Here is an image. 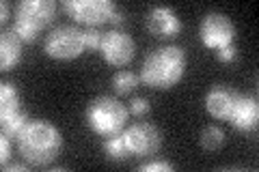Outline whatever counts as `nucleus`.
<instances>
[{"instance_id":"16","label":"nucleus","mask_w":259,"mask_h":172,"mask_svg":"<svg viewBox=\"0 0 259 172\" xmlns=\"http://www.w3.org/2000/svg\"><path fill=\"white\" fill-rule=\"evenodd\" d=\"M199 142L207 151H218L225 144V132L218 125H207L199 136Z\"/></svg>"},{"instance_id":"21","label":"nucleus","mask_w":259,"mask_h":172,"mask_svg":"<svg viewBox=\"0 0 259 172\" xmlns=\"http://www.w3.org/2000/svg\"><path fill=\"white\" fill-rule=\"evenodd\" d=\"M216 56L221 61H225V63H231V61L238 59V50H236V45H233V43H229V45H225V47H218Z\"/></svg>"},{"instance_id":"9","label":"nucleus","mask_w":259,"mask_h":172,"mask_svg":"<svg viewBox=\"0 0 259 172\" xmlns=\"http://www.w3.org/2000/svg\"><path fill=\"white\" fill-rule=\"evenodd\" d=\"M100 52H102L106 63L115 65V67H125V65L136 56V43L125 30L112 28L108 32H104L102 43H100Z\"/></svg>"},{"instance_id":"13","label":"nucleus","mask_w":259,"mask_h":172,"mask_svg":"<svg viewBox=\"0 0 259 172\" xmlns=\"http://www.w3.org/2000/svg\"><path fill=\"white\" fill-rule=\"evenodd\" d=\"M22 61V39L13 30H5L0 37V69L9 71Z\"/></svg>"},{"instance_id":"12","label":"nucleus","mask_w":259,"mask_h":172,"mask_svg":"<svg viewBox=\"0 0 259 172\" xmlns=\"http://www.w3.org/2000/svg\"><path fill=\"white\" fill-rule=\"evenodd\" d=\"M259 121V105L257 99L250 95H240V101L233 110L229 123L233 127L242 129V132H248V129H255Z\"/></svg>"},{"instance_id":"22","label":"nucleus","mask_w":259,"mask_h":172,"mask_svg":"<svg viewBox=\"0 0 259 172\" xmlns=\"http://www.w3.org/2000/svg\"><path fill=\"white\" fill-rule=\"evenodd\" d=\"M11 157V144H9V136L0 138V163L7 166V159Z\"/></svg>"},{"instance_id":"2","label":"nucleus","mask_w":259,"mask_h":172,"mask_svg":"<svg viewBox=\"0 0 259 172\" xmlns=\"http://www.w3.org/2000/svg\"><path fill=\"white\" fill-rule=\"evenodd\" d=\"M186 50L180 45H162L143 63L141 80L156 91H168L186 73Z\"/></svg>"},{"instance_id":"10","label":"nucleus","mask_w":259,"mask_h":172,"mask_svg":"<svg viewBox=\"0 0 259 172\" xmlns=\"http://www.w3.org/2000/svg\"><path fill=\"white\" fill-rule=\"evenodd\" d=\"M238 101H240V93L233 86L216 84L209 88L205 95V110L209 112V117H214L216 121H229Z\"/></svg>"},{"instance_id":"1","label":"nucleus","mask_w":259,"mask_h":172,"mask_svg":"<svg viewBox=\"0 0 259 172\" xmlns=\"http://www.w3.org/2000/svg\"><path fill=\"white\" fill-rule=\"evenodd\" d=\"M18 149L24 161L30 166H48L59 157L63 149V134L50 121H28L18 136Z\"/></svg>"},{"instance_id":"17","label":"nucleus","mask_w":259,"mask_h":172,"mask_svg":"<svg viewBox=\"0 0 259 172\" xmlns=\"http://www.w3.org/2000/svg\"><path fill=\"white\" fill-rule=\"evenodd\" d=\"M104 151H106V155L110 159H117V161H123V159L130 157V151H127V146L123 142V136L121 134L106 138V142H104Z\"/></svg>"},{"instance_id":"20","label":"nucleus","mask_w":259,"mask_h":172,"mask_svg":"<svg viewBox=\"0 0 259 172\" xmlns=\"http://www.w3.org/2000/svg\"><path fill=\"white\" fill-rule=\"evenodd\" d=\"M130 112L134 114V117H145V114L149 112V101L143 99V97H136V99L130 101Z\"/></svg>"},{"instance_id":"8","label":"nucleus","mask_w":259,"mask_h":172,"mask_svg":"<svg viewBox=\"0 0 259 172\" xmlns=\"http://www.w3.org/2000/svg\"><path fill=\"white\" fill-rule=\"evenodd\" d=\"M63 9L76 22L100 26L112 18V13L117 11V5L112 0H65Z\"/></svg>"},{"instance_id":"5","label":"nucleus","mask_w":259,"mask_h":172,"mask_svg":"<svg viewBox=\"0 0 259 172\" xmlns=\"http://www.w3.org/2000/svg\"><path fill=\"white\" fill-rule=\"evenodd\" d=\"M84 35L82 30L71 26V24H63V26H56L46 35L44 41V50L50 59L56 61H71L76 56L82 54L84 50Z\"/></svg>"},{"instance_id":"24","label":"nucleus","mask_w":259,"mask_h":172,"mask_svg":"<svg viewBox=\"0 0 259 172\" xmlns=\"http://www.w3.org/2000/svg\"><path fill=\"white\" fill-rule=\"evenodd\" d=\"M9 20V5H7V0H3V3H0V22H7Z\"/></svg>"},{"instance_id":"6","label":"nucleus","mask_w":259,"mask_h":172,"mask_svg":"<svg viewBox=\"0 0 259 172\" xmlns=\"http://www.w3.org/2000/svg\"><path fill=\"white\" fill-rule=\"evenodd\" d=\"M123 142L127 146L130 155L134 157H149V155H156L162 146V134L160 129L153 125V123L141 121L130 125L127 129H123Z\"/></svg>"},{"instance_id":"11","label":"nucleus","mask_w":259,"mask_h":172,"mask_svg":"<svg viewBox=\"0 0 259 172\" xmlns=\"http://www.w3.org/2000/svg\"><path fill=\"white\" fill-rule=\"evenodd\" d=\"M145 22H147L151 35H156L158 39H173L182 30V22L171 7H153Z\"/></svg>"},{"instance_id":"7","label":"nucleus","mask_w":259,"mask_h":172,"mask_svg":"<svg viewBox=\"0 0 259 172\" xmlns=\"http://www.w3.org/2000/svg\"><path fill=\"white\" fill-rule=\"evenodd\" d=\"M199 35L203 45L218 50V47H225L233 43V37H236V24L227 13L221 11H209L203 20H201L199 26Z\"/></svg>"},{"instance_id":"14","label":"nucleus","mask_w":259,"mask_h":172,"mask_svg":"<svg viewBox=\"0 0 259 172\" xmlns=\"http://www.w3.org/2000/svg\"><path fill=\"white\" fill-rule=\"evenodd\" d=\"M18 112H22V99H20L18 88L11 82H3L0 84V121L9 119Z\"/></svg>"},{"instance_id":"18","label":"nucleus","mask_w":259,"mask_h":172,"mask_svg":"<svg viewBox=\"0 0 259 172\" xmlns=\"http://www.w3.org/2000/svg\"><path fill=\"white\" fill-rule=\"evenodd\" d=\"M82 35H84V45L87 47H91V50H100V43H102V37H104V32H100V28L97 26H89L87 30H82Z\"/></svg>"},{"instance_id":"19","label":"nucleus","mask_w":259,"mask_h":172,"mask_svg":"<svg viewBox=\"0 0 259 172\" xmlns=\"http://www.w3.org/2000/svg\"><path fill=\"white\" fill-rule=\"evenodd\" d=\"M139 170H141V172H156V170H162V172H173V170H175V166H173L171 161H162V159H158V161H145V163H141Z\"/></svg>"},{"instance_id":"3","label":"nucleus","mask_w":259,"mask_h":172,"mask_svg":"<svg viewBox=\"0 0 259 172\" xmlns=\"http://www.w3.org/2000/svg\"><path fill=\"white\" fill-rule=\"evenodd\" d=\"M127 117H130V110L117 97H110V95L95 97L87 108L89 127L102 138H110L123 132Z\"/></svg>"},{"instance_id":"4","label":"nucleus","mask_w":259,"mask_h":172,"mask_svg":"<svg viewBox=\"0 0 259 172\" xmlns=\"http://www.w3.org/2000/svg\"><path fill=\"white\" fill-rule=\"evenodd\" d=\"M59 5L54 0H22L15 7L13 32L22 41H35L39 30L50 26Z\"/></svg>"},{"instance_id":"23","label":"nucleus","mask_w":259,"mask_h":172,"mask_svg":"<svg viewBox=\"0 0 259 172\" xmlns=\"http://www.w3.org/2000/svg\"><path fill=\"white\" fill-rule=\"evenodd\" d=\"M7 172H28V166L26 163H7V166H3Z\"/></svg>"},{"instance_id":"15","label":"nucleus","mask_w":259,"mask_h":172,"mask_svg":"<svg viewBox=\"0 0 259 172\" xmlns=\"http://www.w3.org/2000/svg\"><path fill=\"white\" fill-rule=\"evenodd\" d=\"M112 86H115V91L119 95H130L139 88V76H134V73L127 69H121L112 76Z\"/></svg>"}]
</instances>
